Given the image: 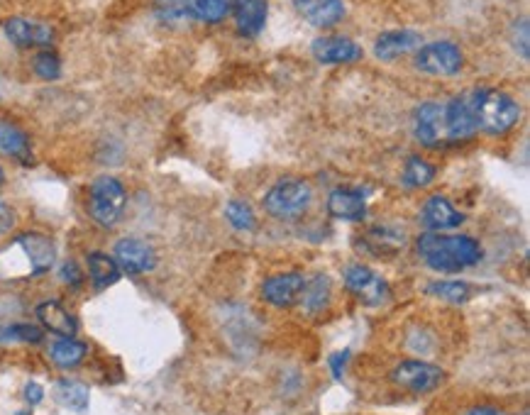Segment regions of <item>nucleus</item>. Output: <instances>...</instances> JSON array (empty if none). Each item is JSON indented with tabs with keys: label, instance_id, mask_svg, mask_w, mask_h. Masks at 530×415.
Masks as SVG:
<instances>
[{
	"label": "nucleus",
	"instance_id": "473e14b6",
	"mask_svg": "<svg viewBox=\"0 0 530 415\" xmlns=\"http://www.w3.org/2000/svg\"><path fill=\"white\" fill-rule=\"evenodd\" d=\"M530 35H528V18H521L513 22L511 27V44L513 49H516V54H521L523 59H528V52H530Z\"/></svg>",
	"mask_w": 530,
	"mask_h": 415
},
{
	"label": "nucleus",
	"instance_id": "f704fd0d",
	"mask_svg": "<svg viewBox=\"0 0 530 415\" xmlns=\"http://www.w3.org/2000/svg\"><path fill=\"white\" fill-rule=\"evenodd\" d=\"M13 228H15V213H13V208H10L8 203L0 201V237L8 235V232L13 230Z\"/></svg>",
	"mask_w": 530,
	"mask_h": 415
},
{
	"label": "nucleus",
	"instance_id": "2f4dec72",
	"mask_svg": "<svg viewBox=\"0 0 530 415\" xmlns=\"http://www.w3.org/2000/svg\"><path fill=\"white\" fill-rule=\"evenodd\" d=\"M428 293L450 303H465L469 298V284L465 281H438V284L428 286Z\"/></svg>",
	"mask_w": 530,
	"mask_h": 415
},
{
	"label": "nucleus",
	"instance_id": "0eeeda50",
	"mask_svg": "<svg viewBox=\"0 0 530 415\" xmlns=\"http://www.w3.org/2000/svg\"><path fill=\"white\" fill-rule=\"evenodd\" d=\"M391 381L396 386H401V389L411 391V394H428V391H435L443 384L445 372L440 367H435V364L408 359V362H401L391 372Z\"/></svg>",
	"mask_w": 530,
	"mask_h": 415
},
{
	"label": "nucleus",
	"instance_id": "6e6552de",
	"mask_svg": "<svg viewBox=\"0 0 530 415\" xmlns=\"http://www.w3.org/2000/svg\"><path fill=\"white\" fill-rule=\"evenodd\" d=\"M345 286L347 291L355 293L357 298L369 308H377L389 298V286L377 271H372L369 267H362V264H352L345 271Z\"/></svg>",
	"mask_w": 530,
	"mask_h": 415
},
{
	"label": "nucleus",
	"instance_id": "72a5a7b5",
	"mask_svg": "<svg viewBox=\"0 0 530 415\" xmlns=\"http://www.w3.org/2000/svg\"><path fill=\"white\" fill-rule=\"evenodd\" d=\"M59 276H62V281H66L69 286H81L84 284V274H81V267L76 262H66L62 271H59Z\"/></svg>",
	"mask_w": 530,
	"mask_h": 415
},
{
	"label": "nucleus",
	"instance_id": "9b49d317",
	"mask_svg": "<svg viewBox=\"0 0 530 415\" xmlns=\"http://www.w3.org/2000/svg\"><path fill=\"white\" fill-rule=\"evenodd\" d=\"M413 130H416L418 142L425 147H438L447 140L445 132V105L423 103L413 115Z\"/></svg>",
	"mask_w": 530,
	"mask_h": 415
},
{
	"label": "nucleus",
	"instance_id": "7c9ffc66",
	"mask_svg": "<svg viewBox=\"0 0 530 415\" xmlns=\"http://www.w3.org/2000/svg\"><path fill=\"white\" fill-rule=\"evenodd\" d=\"M225 218L230 220V225L235 230H255L257 225L255 213H252V208L245 201H230L225 206Z\"/></svg>",
	"mask_w": 530,
	"mask_h": 415
},
{
	"label": "nucleus",
	"instance_id": "f8f14e48",
	"mask_svg": "<svg viewBox=\"0 0 530 415\" xmlns=\"http://www.w3.org/2000/svg\"><path fill=\"white\" fill-rule=\"evenodd\" d=\"M3 32H5V37H8V40L20 49H32V47L44 49V47H49L54 40L52 27L42 25V22H35V20H25V18L5 20Z\"/></svg>",
	"mask_w": 530,
	"mask_h": 415
},
{
	"label": "nucleus",
	"instance_id": "f3484780",
	"mask_svg": "<svg viewBox=\"0 0 530 415\" xmlns=\"http://www.w3.org/2000/svg\"><path fill=\"white\" fill-rule=\"evenodd\" d=\"M423 223L428 225L430 232H443L465 223V215L452 206L445 196H430L423 206Z\"/></svg>",
	"mask_w": 530,
	"mask_h": 415
},
{
	"label": "nucleus",
	"instance_id": "c756f323",
	"mask_svg": "<svg viewBox=\"0 0 530 415\" xmlns=\"http://www.w3.org/2000/svg\"><path fill=\"white\" fill-rule=\"evenodd\" d=\"M42 337L44 332L37 325L27 323L8 325V328L0 332V342H25V345H37V342H42Z\"/></svg>",
	"mask_w": 530,
	"mask_h": 415
},
{
	"label": "nucleus",
	"instance_id": "5701e85b",
	"mask_svg": "<svg viewBox=\"0 0 530 415\" xmlns=\"http://www.w3.org/2000/svg\"><path fill=\"white\" fill-rule=\"evenodd\" d=\"M88 347L84 342H79L76 337H59L57 342H52L49 354H52V362L62 369H74L84 362Z\"/></svg>",
	"mask_w": 530,
	"mask_h": 415
},
{
	"label": "nucleus",
	"instance_id": "2eb2a0df",
	"mask_svg": "<svg viewBox=\"0 0 530 415\" xmlns=\"http://www.w3.org/2000/svg\"><path fill=\"white\" fill-rule=\"evenodd\" d=\"M296 10L303 20L311 22L313 27L328 30L345 18V3L342 0H294Z\"/></svg>",
	"mask_w": 530,
	"mask_h": 415
},
{
	"label": "nucleus",
	"instance_id": "a211bd4d",
	"mask_svg": "<svg viewBox=\"0 0 530 415\" xmlns=\"http://www.w3.org/2000/svg\"><path fill=\"white\" fill-rule=\"evenodd\" d=\"M328 208L340 220H362L367 213V198L357 188H335L328 198Z\"/></svg>",
	"mask_w": 530,
	"mask_h": 415
},
{
	"label": "nucleus",
	"instance_id": "4c0bfd02",
	"mask_svg": "<svg viewBox=\"0 0 530 415\" xmlns=\"http://www.w3.org/2000/svg\"><path fill=\"white\" fill-rule=\"evenodd\" d=\"M465 415H501V413L494 411V408H472V411H467Z\"/></svg>",
	"mask_w": 530,
	"mask_h": 415
},
{
	"label": "nucleus",
	"instance_id": "b1692460",
	"mask_svg": "<svg viewBox=\"0 0 530 415\" xmlns=\"http://www.w3.org/2000/svg\"><path fill=\"white\" fill-rule=\"evenodd\" d=\"M88 274L96 289H108L115 281H120V267L115 259H110L103 252H91L88 254Z\"/></svg>",
	"mask_w": 530,
	"mask_h": 415
},
{
	"label": "nucleus",
	"instance_id": "39448f33",
	"mask_svg": "<svg viewBox=\"0 0 530 415\" xmlns=\"http://www.w3.org/2000/svg\"><path fill=\"white\" fill-rule=\"evenodd\" d=\"M10 247L20 254V276H40L57 262V247L40 232H25Z\"/></svg>",
	"mask_w": 530,
	"mask_h": 415
},
{
	"label": "nucleus",
	"instance_id": "7ed1b4c3",
	"mask_svg": "<svg viewBox=\"0 0 530 415\" xmlns=\"http://www.w3.org/2000/svg\"><path fill=\"white\" fill-rule=\"evenodd\" d=\"M128 193L115 176H98L88 191V213L103 228H113L123 215Z\"/></svg>",
	"mask_w": 530,
	"mask_h": 415
},
{
	"label": "nucleus",
	"instance_id": "4468645a",
	"mask_svg": "<svg viewBox=\"0 0 530 415\" xmlns=\"http://www.w3.org/2000/svg\"><path fill=\"white\" fill-rule=\"evenodd\" d=\"M311 52L323 64H352L362 59V47L347 37H318L311 44Z\"/></svg>",
	"mask_w": 530,
	"mask_h": 415
},
{
	"label": "nucleus",
	"instance_id": "393cba45",
	"mask_svg": "<svg viewBox=\"0 0 530 415\" xmlns=\"http://www.w3.org/2000/svg\"><path fill=\"white\" fill-rule=\"evenodd\" d=\"M237 0H186L184 8L191 18L201 22H220L233 13Z\"/></svg>",
	"mask_w": 530,
	"mask_h": 415
},
{
	"label": "nucleus",
	"instance_id": "cd10ccee",
	"mask_svg": "<svg viewBox=\"0 0 530 415\" xmlns=\"http://www.w3.org/2000/svg\"><path fill=\"white\" fill-rule=\"evenodd\" d=\"M435 179V166L421 157H411L403 169V184L411 188H423Z\"/></svg>",
	"mask_w": 530,
	"mask_h": 415
},
{
	"label": "nucleus",
	"instance_id": "6ab92c4d",
	"mask_svg": "<svg viewBox=\"0 0 530 415\" xmlns=\"http://www.w3.org/2000/svg\"><path fill=\"white\" fill-rule=\"evenodd\" d=\"M37 318L49 332L59 337H74L79 325H76V318L71 315L59 301H44L37 306Z\"/></svg>",
	"mask_w": 530,
	"mask_h": 415
},
{
	"label": "nucleus",
	"instance_id": "c9c22d12",
	"mask_svg": "<svg viewBox=\"0 0 530 415\" xmlns=\"http://www.w3.org/2000/svg\"><path fill=\"white\" fill-rule=\"evenodd\" d=\"M44 398V389L37 381H30V384L25 386V401L30 403V406H37V403H42Z\"/></svg>",
	"mask_w": 530,
	"mask_h": 415
},
{
	"label": "nucleus",
	"instance_id": "ddd939ff",
	"mask_svg": "<svg viewBox=\"0 0 530 415\" xmlns=\"http://www.w3.org/2000/svg\"><path fill=\"white\" fill-rule=\"evenodd\" d=\"M303 286H306V279L301 274H294V271L291 274H276L262 284V296L274 308H291L301 298Z\"/></svg>",
	"mask_w": 530,
	"mask_h": 415
},
{
	"label": "nucleus",
	"instance_id": "412c9836",
	"mask_svg": "<svg viewBox=\"0 0 530 415\" xmlns=\"http://www.w3.org/2000/svg\"><path fill=\"white\" fill-rule=\"evenodd\" d=\"M0 154L27 162L30 159V137H27V132L18 125L0 120Z\"/></svg>",
	"mask_w": 530,
	"mask_h": 415
},
{
	"label": "nucleus",
	"instance_id": "c85d7f7f",
	"mask_svg": "<svg viewBox=\"0 0 530 415\" xmlns=\"http://www.w3.org/2000/svg\"><path fill=\"white\" fill-rule=\"evenodd\" d=\"M32 69H35V74L44 81H57L59 76H62V59H59L57 52L44 47L42 52H37L35 59H32Z\"/></svg>",
	"mask_w": 530,
	"mask_h": 415
},
{
	"label": "nucleus",
	"instance_id": "20e7f679",
	"mask_svg": "<svg viewBox=\"0 0 530 415\" xmlns=\"http://www.w3.org/2000/svg\"><path fill=\"white\" fill-rule=\"evenodd\" d=\"M313 191L306 181L284 179L264 196V210L276 220H296L311 206Z\"/></svg>",
	"mask_w": 530,
	"mask_h": 415
},
{
	"label": "nucleus",
	"instance_id": "dca6fc26",
	"mask_svg": "<svg viewBox=\"0 0 530 415\" xmlns=\"http://www.w3.org/2000/svg\"><path fill=\"white\" fill-rule=\"evenodd\" d=\"M423 47V37L421 32L413 30H389L374 42V54L384 62H391V59L403 57V54L413 52V49Z\"/></svg>",
	"mask_w": 530,
	"mask_h": 415
},
{
	"label": "nucleus",
	"instance_id": "58836bf2",
	"mask_svg": "<svg viewBox=\"0 0 530 415\" xmlns=\"http://www.w3.org/2000/svg\"><path fill=\"white\" fill-rule=\"evenodd\" d=\"M3 181H5V171H3V166H0V186H3Z\"/></svg>",
	"mask_w": 530,
	"mask_h": 415
},
{
	"label": "nucleus",
	"instance_id": "9d476101",
	"mask_svg": "<svg viewBox=\"0 0 530 415\" xmlns=\"http://www.w3.org/2000/svg\"><path fill=\"white\" fill-rule=\"evenodd\" d=\"M115 262L120 269H125L128 274H147L157 267V254H154L152 245H147L145 240L137 237H123L115 245Z\"/></svg>",
	"mask_w": 530,
	"mask_h": 415
},
{
	"label": "nucleus",
	"instance_id": "a878e982",
	"mask_svg": "<svg viewBox=\"0 0 530 415\" xmlns=\"http://www.w3.org/2000/svg\"><path fill=\"white\" fill-rule=\"evenodd\" d=\"M328 301H330V279L320 274L313 276L311 281H306V286H303L301 291V298H298V303L311 313L323 311V308L328 306Z\"/></svg>",
	"mask_w": 530,
	"mask_h": 415
},
{
	"label": "nucleus",
	"instance_id": "f257e3e1",
	"mask_svg": "<svg viewBox=\"0 0 530 415\" xmlns=\"http://www.w3.org/2000/svg\"><path fill=\"white\" fill-rule=\"evenodd\" d=\"M418 254L430 269L455 274L482 259V247L474 237L443 235V232H425L418 237Z\"/></svg>",
	"mask_w": 530,
	"mask_h": 415
},
{
	"label": "nucleus",
	"instance_id": "bb28decb",
	"mask_svg": "<svg viewBox=\"0 0 530 415\" xmlns=\"http://www.w3.org/2000/svg\"><path fill=\"white\" fill-rule=\"evenodd\" d=\"M57 398L64 403L66 408H71V411H79L84 413L88 408V389L81 381H69V379H62L57 384Z\"/></svg>",
	"mask_w": 530,
	"mask_h": 415
},
{
	"label": "nucleus",
	"instance_id": "423d86ee",
	"mask_svg": "<svg viewBox=\"0 0 530 415\" xmlns=\"http://www.w3.org/2000/svg\"><path fill=\"white\" fill-rule=\"evenodd\" d=\"M465 57L460 47L452 42H430L418 47L416 66L430 76H455L460 74Z\"/></svg>",
	"mask_w": 530,
	"mask_h": 415
},
{
	"label": "nucleus",
	"instance_id": "aec40b11",
	"mask_svg": "<svg viewBox=\"0 0 530 415\" xmlns=\"http://www.w3.org/2000/svg\"><path fill=\"white\" fill-rule=\"evenodd\" d=\"M233 15L240 35L255 37L267 22V0H237Z\"/></svg>",
	"mask_w": 530,
	"mask_h": 415
},
{
	"label": "nucleus",
	"instance_id": "e433bc0d",
	"mask_svg": "<svg viewBox=\"0 0 530 415\" xmlns=\"http://www.w3.org/2000/svg\"><path fill=\"white\" fill-rule=\"evenodd\" d=\"M347 357H350V352H338L333 354V359H330V369H333V376L335 379H342V369H345V362Z\"/></svg>",
	"mask_w": 530,
	"mask_h": 415
},
{
	"label": "nucleus",
	"instance_id": "4be33fe9",
	"mask_svg": "<svg viewBox=\"0 0 530 415\" xmlns=\"http://www.w3.org/2000/svg\"><path fill=\"white\" fill-rule=\"evenodd\" d=\"M362 245L374 257H391V254L403 249V235L394 228H372L369 232H364Z\"/></svg>",
	"mask_w": 530,
	"mask_h": 415
},
{
	"label": "nucleus",
	"instance_id": "1a4fd4ad",
	"mask_svg": "<svg viewBox=\"0 0 530 415\" xmlns=\"http://www.w3.org/2000/svg\"><path fill=\"white\" fill-rule=\"evenodd\" d=\"M477 115H474V91L462 93L445 105V132L447 140H469L477 132Z\"/></svg>",
	"mask_w": 530,
	"mask_h": 415
},
{
	"label": "nucleus",
	"instance_id": "f03ea898",
	"mask_svg": "<svg viewBox=\"0 0 530 415\" xmlns=\"http://www.w3.org/2000/svg\"><path fill=\"white\" fill-rule=\"evenodd\" d=\"M474 115H477V127L489 135H501L521 120V105L504 91L474 88Z\"/></svg>",
	"mask_w": 530,
	"mask_h": 415
}]
</instances>
